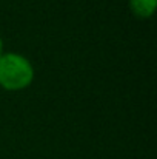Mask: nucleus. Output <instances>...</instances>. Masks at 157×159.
<instances>
[{
    "label": "nucleus",
    "instance_id": "obj_2",
    "mask_svg": "<svg viewBox=\"0 0 157 159\" xmlns=\"http://www.w3.org/2000/svg\"><path fill=\"white\" fill-rule=\"evenodd\" d=\"M157 0H129V8L131 11L142 19H148L153 16L156 9Z\"/></svg>",
    "mask_w": 157,
    "mask_h": 159
},
{
    "label": "nucleus",
    "instance_id": "obj_3",
    "mask_svg": "<svg viewBox=\"0 0 157 159\" xmlns=\"http://www.w3.org/2000/svg\"><path fill=\"white\" fill-rule=\"evenodd\" d=\"M3 54V40H2V37H0V56Z\"/></svg>",
    "mask_w": 157,
    "mask_h": 159
},
{
    "label": "nucleus",
    "instance_id": "obj_1",
    "mask_svg": "<svg viewBox=\"0 0 157 159\" xmlns=\"http://www.w3.org/2000/svg\"><path fill=\"white\" fill-rule=\"evenodd\" d=\"M33 79L34 68L26 57L17 53L0 56V85L5 90H23L33 82Z\"/></svg>",
    "mask_w": 157,
    "mask_h": 159
}]
</instances>
